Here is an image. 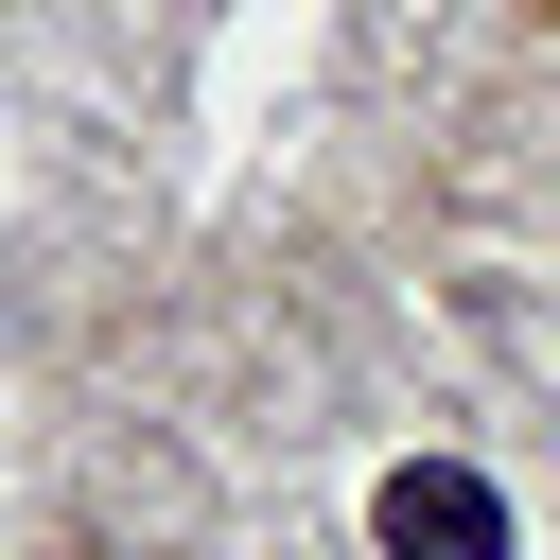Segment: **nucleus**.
Instances as JSON below:
<instances>
[{"mask_svg": "<svg viewBox=\"0 0 560 560\" xmlns=\"http://www.w3.org/2000/svg\"><path fill=\"white\" fill-rule=\"evenodd\" d=\"M368 525H385V560H508V508H490V472H455V455H402V472L368 490Z\"/></svg>", "mask_w": 560, "mask_h": 560, "instance_id": "obj_1", "label": "nucleus"}]
</instances>
